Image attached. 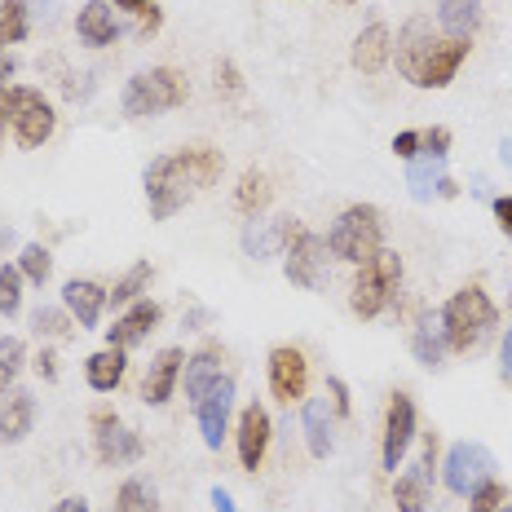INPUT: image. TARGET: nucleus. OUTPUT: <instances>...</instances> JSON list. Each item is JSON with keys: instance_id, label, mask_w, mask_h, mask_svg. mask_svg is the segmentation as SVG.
Instances as JSON below:
<instances>
[{"instance_id": "1", "label": "nucleus", "mask_w": 512, "mask_h": 512, "mask_svg": "<svg viewBox=\"0 0 512 512\" xmlns=\"http://www.w3.org/2000/svg\"><path fill=\"white\" fill-rule=\"evenodd\" d=\"M226 159L212 146H186V151H173L164 159H155L146 168V204H151L155 221H168L173 212H181L195 195H204L212 181L221 177Z\"/></svg>"}, {"instance_id": "2", "label": "nucleus", "mask_w": 512, "mask_h": 512, "mask_svg": "<svg viewBox=\"0 0 512 512\" xmlns=\"http://www.w3.org/2000/svg\"><path fill=\"white\" fill-rule=\"evenodd\" d=\"M473 45L460 36H433L429 18H411L398 36V71L415 89H446L468 62Z\"/></svg>"}, {"instance_id": "3", "label": "nucleus", "mask_w": 512, "mask_h": 512, "mask_svg": "<svg viewBox=\"0 0 512 512\" xmlns=\"http://www.w3.org/2000/svg\"><path fill=\"white\" fill-rule=\"evenodd\" d=\"M437 318H442V336H446V354H473L482 340L495 332L499 323V309L495 301L482 292V283H468L460 292L451 296L442 309H437Z\"/></svg>"}, {"instance_id": "4", "label": "nucleus", "mask_w": 512, "mask_h": 512, "mask_svg": "<svg viewBox=\"0 0 512 512\" xmlns=\"http://www.w3.org/2000/svg\"><path fill=\"white\" fill-rule=\"evenodd\" d=\"M384 248V221H380V208L376 204H354L336 217V226L327 230V252L336 261H349V265H362L371 261Z\"/></svg>"}, {"instance_id": "5", "label": "nucleus", "mask_w": 512, "mask_h": 512, "mask_svg": "<svg viewBox=\"0 0 512 512\" xmlns=\"http://www.w3.org/2000/svg\"><path fill=\"white\" fill-rule=\"evenodd\" d=\"M190 98V80L181 76L177 67H151L137 71L133 80L124 84V115L133 120H151V115H164Z\"/></svg>"}, {"instance_id": "6", "label": "nucleus", "mask_w": 512, "mask_h": 512, "mask_svg": "<svg viewBox=\"0 0 512 512\" xmlns=\"http://www.w3.org/2000/svg\"><path fill=\"white\" fill-rule=\"evenodd\" d=\"M398 283H402V256L380 248L371 261L358 265L354 287H349V309H354L358 318L384 314V309L393 305V296H398Z\"/></svg>"}, {"instance_id": "7", "label": "nucleus", "mask_w": 512, "mask_h": 512, "mask_svg": "<svg viewBox=\"0 0 512 512\" xmlns=\"http://www.w3.org/2000/svg\"><path fill=\"white\" fill-rule=\"evenodd\" d=\"M9 128H14V142L23 151H36V146H45L53 137L58 115H53V106L40 89L18 84V89H9Z\"/></svg>"}, {"instance_id": "8", "label": "nucleus", "mask_w": 512, "mask_h": 512, "mask_svg": "<svg viewBox=\"0 0 512 512\" xmlns=\"http://www.w3.org/2000/svg\"><path fill=\"white\" fill-rule=\"evenodd\" d=\"M495 477V455L486 451L482 442H460L446 451V464H442V482L451 495L468 499L482 482H490Z\"/></svg>"}, {"instance_id": "9", "label": "nucleus", "mask_w": 512, "mask_h": 512, "mask_svg": "<svg viewBox=\"0 0 512 512\" xmlns=\"http://www.w3.org/2000/svg\"><path fill=\"white\" fill-rule=\"evenodd\" d=\"M415 442V402L407 393H393L389 407H384V433H380V464L389 473H398V464L407 460Z\"/></svg>"}, {"instance_id": "10", "label": "nucleus", "mask_w": 512, "mask_h": 512, "mask_svg": "<svg viewBox=\"0 0 512 512\" xmlns=\"http://www.w3.org/2000/svg\"><path fill=\"white\" fill-rule=\"evenodd\" d=\"M287 261H283V270H287V279H292L296 287H323V265H327V239H318L314 230H296L292 234V243H287Z\"/></svg>"}, {"instance_id": "11", "label": "nucleus", "mask_w": 512, "mask_h": 512, "mask_svg": "<svg viewBox=\"0 0 512 512\" xmlns=\"http://www.w3.org/2000/svg\"><path fill=\"white\" fill-rule=\"evenodd\" d=\"M230 411H234V380L221 376V380L204 393V398L195 402V420H199V433H204V446H208V451H221V442H226Z\"/></svg>"}, {"instance_id": "12", "label": "nucleus", "mask_w": 512, "mask_h": 512, "mask_svg": "<svg viewBox=\"0 0 512 512\" xmlns=\"http://www.w3.org/2000/svg\"><path fill=\"white\" fill-rule=\"evenodd\" d=\"M305 389H309V362L305 354L296 345H279V349H270V393L279 402H301L305 398Z\"/></svg>"}, {"instance_id": "13", "label": "nucleus", "mask_w": 512, "mask_h": 512, "mask_svg": "<svg viewBox=\"0 0 512 512\" xmlns=\"http://www.w3.org/2000/svg\"><path fill=\"white\" fill-rule=\"evenodd\" d=\"M159 318H164V309L142 296V301H133L120 318H115L111 327H106V345H115V349H133V345H142V340L159 327Z\"/></svg>"}, {"instance_id": "14", "label": "nucleus", "mask_w": 512, "mask_h": 512, "mask_svg": "<svg viewBox=\"0 0 512 512\" xmlns=\"http://www.w3.org/2000/svg\"><path fill=\"white\" fill-rule=\"evenodd\" d=\"M270 433H274V424H270V411H265L261 402L243 407V415H239V464L248 468V473L261 468L265 451H270Z\"/></svg>"}, {"instance_id": "15", "label": "nucleus", "mask_w": 512, "mask_h": 512, "mask_svg": "<svg viewBox=\"0 0 512 512\" xmlns=\"http://www.w3.org/2000/svg\"><path fill=\"white\" fill-rule=\"evenodd\" d=\"M301 230L292 217H274V221H248V230H243V252L252 256V261H270V256L287 252V243H292V234Z\"/></svg>"}, {"instance_id": "16", "label": "nucleus", "mask_w": 512, "mask_h": 512, "mask_svg": "<svg viewBox=\"0 0 512 512\" xmlns=\"http://www.w3.org/2000/svg\"><path fill=\"white\" fill-rule=\"evenodd\" d=\"M106 305H111V292L98 287L93 279H67V287H62V309L76 318L80 332H84V327H98V318H102Z\"/></svg>"}, {"instance_id": "17", "label": "nucleus", "mask_w": 512, "mask_h": 512, "mask_svg": "<svg viewBox=\"0 0 512 512\" xmlns=\"http://www.w3.org/2000/svg\"><path fill=\"white\" fill-rule=\"evenodd\" d=\"M301 429H305V446L309 455H318V460H327V455L336 451V407L323 398H309L305 402V415H301Z\"/></svg>"}, {"instance_id": "18", "label": "nucleus", "mask_w": 512, "mask_h": 512, "mask_svg": "<svg viewBox=\"0 0 512 512\" xmlns=\"http://www.w3.org/2000/svg\"><path fill=\"white\" fill-rule=\"evenodd\" d=\"M181 367H186V354L173 345V349H159L155 362H151V371H146V380H142V398L151 402V407H164L168 398H173V389H177V380H181Z\"/></svg>"}, {"instance_id": "19", "label": "nucleus", "mask_w": 512, "mask_h": 512, "mask_svg": "<svg viewBox=\"0 0 512 512\" xmlns=\"http://www.w3.org/2000/svg\"><path fill=\"white\" fill-rule=\"evenodd\" d=\"M31 424H36V402H31V393H23V389L0 393V446L23 442L31 433Z\"/></svg>"}, {"instance_id": "20", "label": "nucleus", "mask_w": 512, "mask_h": 512, "mask_svg": "<svg viewBox=\"0 0 512 512\" xmlns=\"http://www.w3.org/2000/svg\"><path fill=\"white\" fill-rule=\"evenodd\" d=\"M389 58H393L389 27H384V23H367L358 31V40H354V67L367 71V76H380V71L389 67Z\"/></svg>"}, {"instance_id": "21", "label": "nucleus", "mask_w": 512, "mask_h": 512, "mask_svg": "<svg viewBox=\"0 0 512 512\" xmlns=\"http://www.w3.org/2000/svg\"><path fill=\"white\" fill-rule=\"evenodd\" d=\"M76 31L80 40L89 49H106L115 45V36H120V23H115V9L106 5V0H89V5L76 14Z\"/></svg>"}, {"instance_id": "22", "label": "nucleus", "mask_w": 512, "mask_h": 512, "mask_svg": "<svg viewBox=\"0 0 512 512\" xmlns=\"http://www.w3.org/2000/svg\"><path fill=\"white\" fill-rule=\"evenodd\" d=\"M221 362H226V354H221L217 345H204L199 354H190V358H186L181 376H186V398H190V407H195V402L204 398L212 384L221 380Z\"/></svg>"}, {"instance_id": "23", "label": "nucleus", "mask_w": 512, "mask_h": 512, "mask_svg": "<svg viewBox=\"0 0 512 512\" xmlns=\"http://www.w3.org/2000/svg\"><path fill=\"white\" fill-rule=\"evenodd\" d=\"M124 354H128V349L106 345V349H98V354L84 358V380H89L93 393H115V389H120V380H124V371H128V358Z\"/></svg>"}, {"instance_id": "24", "label": "nucleus", "mask_w": 512, "mask_h": 512, "mask_svg": "<svg viewBox=\"0 0 512 512\" xmlns=\"http://www.w3.org/2000/svg\"><path fill=\"white\" fill-rule=\"evenodd\" d=\"M142 437H137L133 429H124V424H111V429L98 433V460L106 468H120V464H133L142 460Z\"/></svg>"}, {"instance_id": "25", "label": "nucleus", "mask_w": 512, "mask_h": 512, "mask_svg": "<svg viewBox=\"0 0 512 512\" xmlns=\"http://www.w3.org/2000/svg\"><path fill=\"white\" fill-rule=\"evenodd\" d=\"M437 23L446 36L473 40V31L482 27V0H437Z\"/></svg>"}, {"instance_id": "26", "label": "nucleus", "mask_w": 512, "mask_h": 512, "mask_svg": "<svg viewBox=\"0 0 512 512\" xmlns=\"http://www.w3.org/2000/svg\"><path fill=\"white\" fill-rule=\"evenodd\" d=\"M270 199H274L270 177H265L261 168H248V173L239 177V190H234V204H239V212H243V217H261V212L270 208Z\"/></svg>"}, {"instance_id": "27", "label": "nucleus", "mask_w": 512, "mask_h": 512, "mask_svg": "<svg viewBox=\"0 0 512 512\" xmlns=\"http://www.w3.org/2000/svg\"><path fill=\"white\" fill-rule=\"evenodd\" d=\"M411 349H415V358L424 362V367H442V358H446V336H442V318L437 314H424L420 318V327H415V336H411Z\"/></svg>"}, {"instance_id": "28", "label": "nucleus", "mask_w": 512, "mask_h": 512, "mask_svg": "<svg viewBox=\"0 0 512 512\" xmlns=\"http://www.w3.org/2000/svg\"><path fill=\"white\" fill-rule=\"evenodd\" d=\"M442 181H446V159L420 155V159H411V164H407V186H411V195H415V199H433V195H442Z\"/></svg>"}, {"instance_id": "29", "label": "nucleus", "mask_w": 512, "mask_h": 512, "mask_svg": "<svg viewBox=\"0 0 512 512\" xmlns=\"http://www.w3.org/2000/svg\"><path fill=\"white\" fill-rule=\"evenodd\" d=\"M31 27V9L27 0H0V49L23 45Z\"/></svg>"}, {"instance_id": "30", "label": "nucleus", "mask_w": 512, "mask_h": 512, "mask_svg": "<svg viewBox=\"0 0 512 512\" xmlns=\"http://www.w3.org/2000/svg\"><path fill=\"white\" fill-rule=\"evenodd\" d=\"M393 504H398V512H424L429 508V477H420L415 468L407 477H398L393 482Z\"/></svg>"}, {"instance_id": "31", "label": "nucleus", "mask_w": 512, "mask_h": 512, "mask_svg": "<svg viewBox=\"0 0 512 512\" xmlns=\"http://www.w3.org/2000/svg\"><path fill=\"white\" fill-rule=\"evenodd\" d=\"M31 332H36L40 340H67L71 332H76V318H71L67 309H49V305H40L36 314H31Z\"/></svg>"}, {"instance_id": "32", "label": "nucleus", "mask_w": 512, "mask_h": 512, "mask_svg": "<svg viewBox=\"0 0 512 512\" xmlns=\"http://www.w3.org/2000/svg\"><path fill=\"white\" fill-rule=\"evenodd\" d=\"M151 265H146V261H137V265H128V274H124V279L120 283H115L111 287V305H133V301H142V292H146V287H151Z\"/></svg>"}, {"instance_id": "33", "label": "nucleus", "mask_w": 512, "mask_h": 512, "mask_svg": "<svg viewBox=\"0 0 512 512\" xmlns=\"http://www.w3.org/2000/svg\"><path fill=\"white\" fill-rule=\"evenodd\" d=\"M111 512H155V490L142 482V477H128L120 486V495H115Z\"/></svg>"}, {"instance_id": "34", "label": "nucleus", "mask_w": 512, "mask_h": 512, "mask_svg": "<svg viewBox=\"0 0 512 512\" xmlns=\"http://www.w3.org/2000/svg\"><path fill=\"white\" fill-rule=\"evenodd\" d=\"M18 270H23V279H27V283L45 287V283H49V274H53V256H49L45 243H27L23 256H18Z\"/></svg>"}, {"instance_id": "35", "label": "nucleus", "mask_w": 512, "mask_h": 512, "mask_svg": "<svg viewBox=\"0 0 512 512\" xmlns=\"http://www.w3.org/2000/svg\"><path fill=\"white\" fill-rule=\"evenodd\" d=\"M23 362H27L23 340H18V336H0V393H9V384L18 380Z\"/></svg>"}, {"instance_id": "36", "label": "nucleus", "mask_w": 512, "mask_h": 512, "mask_svg": "<svg viewBox=\"0 0 512 512\" xmlns=\"http://www.w3.org/2000/svg\"><path fill=\"white\" fill-rule=\"evenodd\" d=\"M23 309V270L0 265V318H14Z\"/></svg>"}, {"instance_id": "37", "label": "nucleus", "mask_w": 512, "mask_h": 512, "mask_svg": "<svg viewBox=\"0 0 512 512\" xmlns=\"http://www.w3.org/2000/svg\"><path fill=\"white\" fill-rule=\"evenodd\" d=\"M504 499H508V490L490 477V482H482L468 495V512H495V508H504Z\"/></svg>"}, {"instance_id": "38", "label": "nucleus", "mask_w": 512, "mask_h": 512, "mask_svg": "<svg viewBox=\"0 0 512 512\" xmlns=\"http://www.w3.org/2000/svg\"><path fill=\"white\" fill-rule=\"evenodd\" d=\"M420 155H429V159H446L451 155V128H424L420 133Z\"/></svg>"}, {"instance_id": "39", "label": "nucleus", "mask_w": 512, "mask_h": 512, "mask_svg": "<svg viewBox=\"0 0 512 512\" xmlns=\"http://www.w3.org/2000/svg\"><path fill=\"white\" fill-rule=\"evenodd\" d=\"M217 93H226V98H239V93H243V71L234 67L230 58L217 62Z\"/></svg>"}, {"instance_id": "40", "label": "nucleus", "mask_w": 512, "mask_h": 512, "mask_svg": "<svg viewBox=\"0 0 512 512\" xmlns=\"http://www.w3.org/2000/svg\"><path fill=\"white\" fill-rule=\"evenodd\" d=\"M433 468H437V433L429 429V433H424V442H420V460H415V473L433 482Z\"/></svg>"}, {"instance_id": "41", "label": "nucleus", "mask_w": 512, "mask_h": 512, "mask_svg": "<svg viewBox=\"0 0 512 512\" xmlns=\"http://www.w3.org/2000/svg\"><path fill=\"white\" fill-rule=\"evenodd\" d=\"M159 27H164V9H159V5L137 9V36L151 40V36H159Z\"/></svg>"}, {"instance_id": "42", "label": "nucleus", "mask_w": 512, "mask_h": 512, "mask_svg": "<svg viewBox=\"0 0 512 512\" xmlns=\"http://www.w3.org/2000/svg\"><path fill=\"white\" fill-rule=\"evenodd\" d=\"M393 155L407 159V164L411 159H420V133H415V128H402V133L393 137Z\"/></svg>"}, {"instance_id": "43", "label": "nucleus", "mask_w": 512, "mask_h": 512, "mask_svg": "<svg viewBox=\"0 0 512 512\" xmlns=\"http://www.w3.org/2000/svg\"><path fill=\"white\" fill-rule=\"evenodd\" d=\"M327 393H332L336 415H349V384L340 380V376H327Z\"/></svg>"}, {"instance_id": "44", "label": "nucleus", "mask_w": 512, "mask_h": 512, "mask_svg": "<svg viewBox=\"0 0 512 512\" xmlns=\"http://www.w3.org/2000/svg\"><path fill=\"white\" fill-rule=\"evenodd\" d=\"M36 376L40 380H58V354H53V349H40V354H36Z\"/></svg>"}, {"instance_id": "45", "label": "nucleus", "mask_w": 512, "mask_h": 512, "mask_svg": "<svg viewBox=\"0 0 512 512\" xmlns=\"http://www.w3.org/2000/svg\"><path fill=\"white\" fill-rule=\"evenodd\" d=\"M490 208H495V221H499V230H504L508 239H512V195H499V199H495V204H490Z\"/></svg>"}, {"instance_id": "46", "label": "nucleus", "mask_w": 512, "mask_h": 512, "mask_svg": "<svg viewBox=\"0 0 512 512\" xmlns=\"http://www.w3.org/2000/svg\"><path fill=\"white\" fill-rule=\"evenodd\" d=\"M499 376H504V384L512 389V327L504 332V349H499Z\"/></svg>"}, {"instance_id": "47", "label": "nucleus", "mask_w": 512, "mask_h": 512, "mask_svg": "<svg viewBox=\"0 0 512 512\" xmlns=\"http://www.w3.org/2000/svg\"><path fill=\"white\" fill-rule=\"evenodd\" d=\"M212 512H239V504H234V499H230V490L212 486Z\"/></svg>"}, {"instance_id": "48", "label": "nucleus", "mask_w": 512, "mask_h": 512, "mask_svg": "<svg viewBox=\"0 0 512 512\" xmlns=\"http://www.w3.org/2000/svg\"><path fill=\"white\" fill-rule=\"evenodd\" d=\"M111 424H120V415H115L111 407H98V411H93V433L111 429Z\"/></svg>"}, {"instance_id": "49", "label": "nucleus", "mask_w": 512, "mask_h": 512, "mask_svg": "<svg viewBox=\"0 0 512 512\" xmlns=\"http://www.w3.org/2000/svg\"><path fill=\"white\" fill-rule=\"evenodd\" d=\"M5 128H9V89L0 84V142H5Z\"/></svg>"}, {"instance_id": "50", "label": "nucleus", "mask_w": 512, "mask_h": 512, "mask_svg": "<svg viewBox=\"0 0 512 512\" xmlns=\"http://www.w3.org/2000/svg\"><path fill=\"white\" fill-rule=\"evenodd\" d=\"M53 512H89V504H84V499H76V495H71V499H62V504L53 508Z\"/></svg>"}, {"instance_id": "51", "label": "nucleus", "mask_w": 512, "mask_h": 512, "mask_svg": "<svg viewBox=\"0 0 512 512\" xmlns=\"http://www.w3.org/2000/svg\"><path fill=\"white\" fill-rule=\"evenodd\" d=\"M9 76H14V58H9V53H0V84H5Z\"/></svg>"}, {"instance_id": "52", "label": "nucleus", "mask_w": 512, "mask_h": 512, "mask_svg": "<svg viewBox=\"0 0 512 512\" xmlns=\"http://www.w3.org/2000/svg\"><path fill=\"white\" fill-rule=\"evenodd\" d=\"M499 159H504V168L512 173V137H504V142H499Z\"/></svg>"}, {"instance_id": "53", "label": "nucleus", "mask_w": 512, "mask_h": 512, "mask_svg": "<svg viewBox=\"0 0 512 512\" xmlns=\"http://www.w3.org/2000/svg\"><path fill=\"white\" fill-rule=\"evenodd\" d=\"M115 5H120V9H133V14H137V9H146L151 0H115Z\"/></svg>"}, {"instance_id": "54", "label": "nucleus", "mask_w": 512, "mask_h": 512, "mask_svg": "<svg viewBox=\"0 0 512 512\" xmlns=\"http://www.w3.org/2000/svg\"><path fill=\"white\" fill-rule=\"evenodd\" d=\"M9 243H14V230H9V226H0V256H5Z\"/></svg>"}, {"instance_id": "55", "label": "nucleus", "mask_w": 512, "mask_h": 512, "mask_svg": "<svg viewBox=\"0 0 512 512\" xmlns=\"http://www.w3.org/2000/svg\"><path fill=\"white\" fill-rule=\"evenodd\" d=\"M495 512H512V504H504V508H495Z\"/></svg>"}, {"instance_id": "56", "label": "nucleus", "mask_w": 512, "mask_h": 512, "mask_svg": "<svg viewBox=\"0 0 512 512\" xmlns=\"http://www.w3.org/2000/svg\"><path fill=\"white\" fill-rule=\"evenodd\" d=\"M340 5H354V0H340Z\"/></svg>"}]
</instances>
